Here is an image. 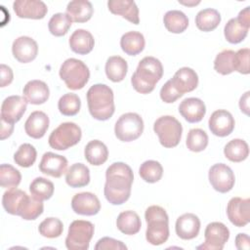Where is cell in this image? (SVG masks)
Wrapping results in <instances>:
<instances>
[{
	"label": "cell",
	"instance_id": "9",
	"mask_svg": "<svg viewBox=\"0 0 250 250\" xmlns=\"http://www.w3.org/2000/svg\"><path fill=\"white\" fill-rule=\"evenodd\" d=\"M144 132V121L135 112L122 114L115 123L114 133L121 142H132L141 137Z\"/></svg>",
	"mask_w": 250,
	"mask_h": 250
},
{
	"label": "cell",
	"instance_id": "40",
	"mask_svg": "<svg viewBox=\"0 0 250 250\" xmlns=\"http://www.w3.org/2000/svg\"><path fill=\"white\" fill-rule=\"evenodd\" d=\"M81 107L80 98L73 93L62 95L58 102V108L64 116L76 115Z\"/></svg>",
	"mask_w": 250,
	"mask_h": 250
},
{
	"label": "cell",
	"instance_id": "55",
	"mask_svg": "<svg viewBox=\"0 0 250 250\" xmlns=\"http://www.w3.org/2000/svg\"><path fill=\"white\" fill-rule=\"evenodd\" d=\"M179 3L181 4H184V5H188V6H191V5H196V4H199L200 2L197 1V2H193V3H189V2H182V1H179Z\"/></svg>",
	"mask_w": 250,
	"mask_h": 250
},
{
	"label": "cell",
	"instance_id": "35",
	"mask_svg": "<svg viewBox=\"0 0 250 250\" xmlns=\"http://www.w3.org/2000/svg\"><path fill=\"white\" fill-rule=\"evenodd\" d=\"M224 154L231 162H241L249 154L248 144L244 140L233 139L225 146Z\"/></svg>",
	"mask_w": 250,
	"mask_h": 250
},
{
	"label": "cell",
	"instance_id": "6",
	"mask_svg": "<svg viewBox=\"0 0 250 250\" xmlns=\"http://www.w3.org/2000/svg\"><path fill=\"white\" fill-rule=\"evenodd\" d=\"M153 131L158 136L161 146L172 148L177 146L181 141L183 126L174 116L164 115L155 120Z\"/></svg>",
	"mask_w": 250,
	"mask_h": 250
},
{
	"label": "cell",
	"instance_id": "20",
	"mask_svg": "<svg viewBox=\"0 0 250 250\" xmlns=\"http://www.w3.org/2000/svg\"><path fill=\"white\" fill-rule=\"evenodd\" d=\"M177 235L185 240H189L197 236L200 230V220L192 213H186L180 216L175 225Z\"/></svg>",
	"mask_w": 250,
	"mask_h": 250
},
{
	"label": "cell",
	"instance_id": "33",
	"mask_svg": "<svg viewBox=\"0 0 250 250\" xmlns=\"http://www.w3.org/2000/svg\"><path fill=\"white\" fill-rule=\"evenodd\" d=\"M221 22L220 13L212 8L199 11L195 17V24L197 28L204 32H209L218 27Z\"/></svg>",
	"mask_w": 250,
	"mask_h": 250
},
{
	"label": "cell",
	"instance_id": "54",
	"mask_svg": "<svg viewBox=\"0 0 250 250\" xmlns=\"http://www.w3.org/2000/svg\"><path fill=\"white\" fill-rule=\"evenodd\" d=\"M1 139L4 140L8 137H10L13 133V130H14V124H9V123H6L4 121L1 120Z\"/></svg>",
	"mask_w": 250,
	"mask_h": 250
},
{
	"label": "cell",
	"instance_id": "7",
	"mask_svg": "<svg viewBox=\"0 0 250 250\" xmlns=\"http://www.w3.org/2000/svg\"><path fill=\"white\" fill-rule=\"evenodd\" d=\"M82 132L78 125L73 122H63L60 124L49 136V146L57 150H65L81 140Z\"/></svg>",
	"mask_w": 250,
	"mask_h": 250
},
{
	"label": "cell",
	"instance_id": "12",
	"mask_svg": "<svg viewBox=\"0 0 250 250\" xmlns=\"http://www.w3.org/2000/svg\"><path fill=\"white\" fill-rule=\"evenodd\" d=\"M27 106V101L21 96H10L6 98L1 104V120L15 124L20 121L24 114Z\"/></svg>",
	"mask_w": 250,
	"mask_h": 250
},
{
	"label": "cell",
	"instance_id": "15",
	"mask_svg": "<svg viewBox=\"0 0 250 250\" xmlns=\"http://www.w3.org/2000/svg\"><path fill=\"white\" fill-rule=\"evenodd\" d=\"M208 125L211 133L215 136L227 137L233 131L235 122L229 111L218 109L211 114Z\"/></svg>",
	"mask_w": 250,
	"mask_h": 250
},
{
	"label": "cell",
	"instance_id": "26",
	"mask_svg": "<svg viewBox=\"0 0 250 250\" xmlns=\"http://www.w3.org/2000/svg\"><path fill=\"white\" fill-rule=\"evenodd\" d=\"M68 44L70 49L78 55L89 54L95 45V40L91 32L86 29H76L69 37Z\"/></svg>",
	"mask_w": 250,
	"mask_h": 250
},
{
	"label": "cell",
	"instance_id": "47",
	"mask_svg": "<svg viewBox=\"0 0 250 250\" xmlns=\"http://www.w3.org/2000/svg\"><path fill=\"white\" fill-rule=\"evenodd\" d=\"M249 57L250 50L248 48L239 49L234 54L233 58V69L241 74H249Z\"/></svg>",
	"mask_w": 250,
	"mask_h": 250
},
{
	"label": "cell",
	"instance_id": "5",
	"mask_svg": "<svg viewBox=\"0 0 250 250\" xmlns=\"http://www.w3.org/2000/svg\"><path fill=\"white\" fill-rule=\"evenodd\" d=\"M60 77L70 90L82 89L90 78L88 66L80 60L70 58L65 60L60 68Z\"/></svg>",
	"mask_w": 250,
	"mask_h": 250
},
{
	"label": "cell",
	"instance_id": "11",
	"mask_svg": "<svg viewBox=\"0 0 250 250\" xmlns=\"http://www.w3.org/2000/svg\"><path fill=\"white\" fill-rule=\"evenodd\" d=\"M208 179L212 188L221 193L231 190L235 183L232 170L224 163H217L211 166L208 172Z\"/></svg>",
	"mask_w": 250,
	"mask_h": 250
},
{
	"label": "cell",
	"instance_id": "16",
	"mask_svg": "<svg viewBox=\"0 0 250 250\" xmlns=\"http://www.w3.org/2000/svg\"><path fill=\"white\" fill-rule=\"evenodd\" d=\"M72 210L79 215L94 216L101 210V202L96 194L88 191L76 193L71 199Z\"/></svg>",
	"mask_w": 250,
	"mask_h": 250
},
{
	"label": "cell",
	"instance_id": "21",
	"mask_svg": "<svg viewBox=\"0 0 250 250\" xmlns=\"http://www.w3.org/2000/svg\"><path fill=\"white\" fill-rule=\"evenodd\" d=\"M180 114L189 123L201 121L206 113V106L198 98H187L179 105Z\"/></svg>",
	"mask_w": 250,
	"mask_h": 250
},
{
	"label": "cell",
	"instance_id": "51",
	"mask_svg": "<svg viewBox=\"0 0 250 250\" xmlns=\"http://www.w3.org/2000/svg\"><path fill=\"white\" fill-rule=\"evenodd\" d=\"M235 246L239 250L250 249V238L246 233H238L235 236Z\"/></svg>",
	"mask_w": 250,
	"mask_h": 250
},
{
	"label": "cell",
	"instance_id": "36",
	"mask_svg": "<svg viewBox=\"0 0 250 250\" xmlns=\"http://www.w3.org/2000/svg\"><path fill=\"white\" fill-rule=\"evenodd\" d=\"M249 28L243 25L237 18L230 19L225 25L224 34L228 42L231 44H238L245 39Z\"/></svg>",
	"mask_w": 250,
	"mask_h": 250
},
{
	"label": "cell",
	"instance_id": "42",
	"mask_svg": "<svg viewBox=\"0 0 250 250\" xmlns=\"http://www.w3.org/2000/svg\"><path fill=\"white\" fill-rule=\"evenodd\" d=\"M21 180V175L18 169L10 164H1L0 166V185L8 189L17 188Z\"/></svg>",
	"mask_w": 250,
	"mask_h": 250
},
{
	"label": "cell",
	"instance_id": "50",
	"mask_svg": "<svg viewBox=\"0 0 250 250\" xmlns=\"http://www.w3.org/2000/svg\"><path fill=\"white\" fill-rule=\"evenodd\" d=\"M0 73H1V82H0L1 87H6L12 83L14 74H13V70L10 66L2 63L0 65Z\"/></svg>",
	"mask_w": 250,
	"mask_h": 250
},
{
	"label": "cell",
	"instance_id": "28",
	"mask_svg": "<svg viewBox=\"0 0 250 250\" xmlns=\"http://www.w3.org/2000/svg\"><path fill=\"white\" fill-rule=\"evenodd\" d=\"M84 155L86 160L91 165L100 166L107 160L108 149L103 142L99 140H93L86 145L84 148Z\"/></svg>",
	"mask_w": 250,
	"mask_h": 250
},
{
	"label": "cell",
	"instance_id": "38",
	"mask_svg": "<svg viewBox=\"0 0 250 250\" xmlns=\"http://www.w3.org/2000/svg\"><path fill=\"white\" fill-rule=\"evenodd\" d=\"M139 174L141 178L146 183H156L163 175V168L158 161L146 160L141 164L139 169Z\"/></svg>",
	"mask_w": 250,
	"mask_h": 250
},
{
	"label": "cell",
	"instance_id": "45",
	"mask_svg": "<svg viewBox=\"0 0 250 250\" xmlns=\"http://www.w3.org/2000/svg\"><path fill=\"white\" fill-rule=\"evenodd\" d=\"M63 230V225L58 218L49 217L42 221L38 227L39 233L47 238H56L61 236Z\"/></svg>",
	"mask_w": 250,
	"mask_h": 250
},
{
	"label": "cell",
	"instance_id": "48",
	"mask_svg": "<svg viewBox=\"0 0 250 250\" xmlns=\"http://www.w3.org/2000/svg\"><path fill=\"white\" fill-rule=\"evenodd\" d=\"M160 99L166 104H172L176 102L183 95L179 93L176 88L173 86L171 80H168L160 90Z\"/></svg>",
	"mask_w": 250,
	"mask_h": 250
},
{
	"label": "cell",
	"instance_id": "46",
	"mask_svg": "<svg viewBox=\"0 0 250 250\" xmlns=\"http://www.w3.org/2000/svg\"><path fill=\"white\" fill-rule=\"evenodd\" d=\"M43 210H44V205L42 201L35 198L34 196H30L21 217L26 221L35 220L43 213Z\"/></svg>",
	"mask_w": 250,
	"mask_h": 250
},
{
	"label": "cell",
	"instance_id": "22",
	"mask_svg": "<svg viewBox=\"0 0 250 250\" xmlns=\"http://www.w3.org/2000/svg\"><path fill=\"white\" fill-rule=\"evenodd\" d=\"M170 80L176 90L182 95L193 91L198 85L197 73L192 68L188 66L178 69L173 78Z\"/></svg>",
	"mask_w": 250,
	"mask_h": 250
},
{
	"label": "cell",
	"instance_id": "52",
	"mask_svg": "<svg viewBox=\"0 0 250 250\" xmlns=\"http://www.w3.org/2000/svg\"><path fill=\"white\" fill-rule=\"evenodd\" d=\"M237 20L246 27H250V7L247 6L242 11L239 12L237 16Z\"/></svg>",
	"mask_w": 250,
	"mask_h": 250
},
{
	"label": "cell",
	"instance_id": "43",
	"mask_svg": "<svg viewBox=\"0 0 250 250\" xmlns=\"http://www.w3.org/2000/svg\"><path fill=\"white\" fill-rule=\"evenodd\" d=\"M37 152L35 147L30 144H22L14 154V161L21 167L27 168L34 164Z\"/></svg>",
	"mask_w": 250,
	"mask_h": 250
},
{
	"label": "cell",
	"instance_id": "19",
	"mask_svg": "<svg viewBox=\"0 0 250 250\" xmlns=\"http://www.w3.org/2000/svg\"><path fill=\"white\" fill-rule=\"evenodd\" d=\"M28 199L29 195L25 191L16 188H10L3 193L2 205L7 213L21 216Z\"/></svg>",
	"mask_w": 250,
	"mask_h": 250
},
{
	"label": "cell",
	"instance_id": "25",
	"mask_svg": "<svg viewBox=\"0 0 250 250\" xmlns=\"http://www.w3.org/2000/svg\"><path fill=\"white\" fill-rule=\"evenodd\" d=\"M108 10L117 16H121L134 24H139V9L132 0H109L107 2Z\"/></svg>",
	"mask_w": 250,
	"mask_h": 250
},
{
	"label": "cell",
	"instance_id": "39",
	"mask_svg": "<svg viewBox=\"0 0 250 250\" xmlns=\"http://www.w3.org/2000/svg\"><path fill=\"white\" fill-rule=\"evenodd\" d=\"M72 21L67 14L57 13L52 16L48 22V28L52 35L60 37L67 33L70 28Z\"/></svg>",
	"mask_w": 250,
	"mask_h": 250
},
{
	"label": "cell",
	"instance_id": "29",
	"mask_svg": "<svg viewBox=\"0 0 250 250\" xmlns=\"http://www.w3.org/2000/svg\"><path fill=\"white\" fill-rule=\"evenodd\" d=\"M65 182L70 188H82L90 183V170L82 163L72 164L65 172Z\"/></svg>",
	"mask_w": 250,
	"mask_h": 250
},
{
	"label": "cell",
	"instance_id": "34",
	"mask_svg": "<svg viewBox=\"0 0 250 250\" xmlns=\"http://www.w3.org/2000/svg\"><path fill=\"white\" fill-rule=\"evenodd\" d=\"M163 22L166 29L171 33H182L188 26V19L179 10L168 11L163 18Z\"/></svg>",
	"mask_w": 250,
	"mask_h": 250
},
{
	"label": "cell",
	"instance_id": "49",
	"mask_svg": "<svg viewBox=\"0 0 250 250\" xmlns=\"http://www.w3.org/2000/svg\"><path fill=\"white\" fill-rule=\"evenodd\" d=\"M96 250H126L127 246L120 240H116L112 237L104 236L98 240L97 244L95 245Z\"/></svg>",
	"mask_w": 250,
	"mask_h": 250
},
{
	"label": "cell",
	"instance_id": "53",
	"mask_svg": "<svg viewBox=\"0 0 250 250\" xmlns=\"http://www.w3.org/2000/svg\"><path fill=\"white\" fill-rule=\"evenodd\" d=\"M249 94L250 92L247 91L243 96H241L239 100V107L240 110L245 113L246 115L249 114Z\"/></svg>",
	"mask_w": 250,
	"mask_h": 250
},
{
	"label": "cell",
	"instance_id": "3",
	"mask_svg": "<svg viewBox=\"0 0 250 250\" xmlns=\"http://www.w3.org/2000/svg\"><path fill=\"white\" fill-rule=\"evenodd\" d=\"M87 104L89 112L95 119L105 121L115 110L113 91L105 84H95L87 92Z\"/></svg>",
	"mask_w": 250,
	"mask_h": 250
},
{
	"label": "cell",
	"instance_id": "32",
	"mask_svg": "<svg viewBox=\"0 0 250 250\" xmlns=\"http://www.w3.org/2000/svg\"><path fill=\"white\" fill-rule=\"evenodd\" d=\"M107 78L112 82L122 81L128 70L127 62L120 56H111L107 59L104 66Z\"/></svg>",
	"mask_w": 250,
	"mask_h": 250
},
{
	"label": "cell",
	"instance_id": "31",
	"mask_svg": "<svg viewBox=\"0 0 250 250\" xmlns=\"http://www.w3.org/2000/svg\"><path fill=\"white\" fill-rule=\"evenodd\" d=\"M146 45L144 35L139 31H129L122 35L120 39V47L122 51L129 56H137Z\"/></svg>",
	"mask_w": 250,
	"mask_h": 250
},
{
	"label": "cell",
	"instance_id": "13",
	"mask_svg": "<svg viewBox=\"0 0 250 250\" xmlns=\"http://www.w3.org/2000/svg\"><path fill=\"white\" fill-rule=\"evenodd\" d=\"M227 215L235 227H245L250 222V199L232 197L228 203Z\"/></svg>",
	"mask_w": 250,
	"mask_h": 250
},
{
	"label": "cell",
	"instance_id": "30",
	"mask_svg": "<svg viewBox=\"0 0 250 250\" xmlns=\"http://www.w3.org/2000/svg\"><path fill=\"white\" fill-rule=\"evenodd\" d=\"M117 229L124 234L133 235L140 231L142 222L139 215L131 210L121 212L116 219Z\"/></svg>",
	"mask_w": 250,
	"mask_h": 250
},
{
	"label": "cell",
	"instance_id": "1",
	"mask_svg": "<svg viewBox=\"0 0 250 250\" xmlns=\"http://www.w3.org/2000/svg\"><path fill=\"white\" fill-rule=\"evenodd\" d=\"M134 175L131 167L124 162H114L105 171L104 193L112 205L125 203L130 195Z\"/></svg>",
	"mask_w": 250,
	"mask_h": 250
},
{
	"label": "cell",
	"instance_id": "10",
	"mask_svg": "<svg viewBox=\"0 0 250 250\" xmlns=\"http://www.w3.org/2000/svg\"><path fill=\"white\" fill-rule=\"evenodd\" d=\"M205 241L197 246L202 250H222L229 238V230L221 222H212L207 225L204 231Z\"/></svg>",
	"mask_w": 250,
	"mask_h": 250
},
{
	"label": "cell",
	"instance_id": "18",
	"mask_svg": "<svg viewBox=\"0 0 250 250\" xmlns=\"http://www.w3.org/2000/svg\"><path fill=\"white\" fill-rule=\"evenodd\" d=\"M67 159L60 154L54 152H45L39 164V170L48 176L60 178L66 172Z\"/></svg>",
	"mask_w": 250,
	"mask_h": 250
},
{
	"label": "cell",
	"instance_id": "14",
	"mask_svg": "<svg viewBox=\"0 0 250 250\" xmlns=\"http://www.w3.org/2000/svg\"><path fill=\"white\" fill-rule=\"evenodd\" d=\"M12 53L18 62L27 63L37 57L38 45L31 37L20 36L13 42Z\"/></svg>",
	"mask_w": 250,
	"mask_h": 250
},
{
	"label": "cell",
	"instance_id": "17",
	"mask_svg": "<svg viewBox=\"0 0 250 250\" xmlns=\"http://www.w3.org/2000/svg\"><path fill=\"white\" fill-rule=\"evenodd\" d=\"M13 8L21 19L41 20L48 12L46 4L39 0H17L14 2Z\"/></svg>",
	"mask_w": 250,
	"mask_h": 250
},
{
	"label": "cell",
	"instance_id": "44",
	"mask_svg": "<svg viewBox=\"0 0 250 250\" xmlns=\"http://www.w3.org/2000/svg\"><path fill=\"white\" fill-rule=\"evenodd\" d=\"M234 54L235 52L232 50H224L220 52L215 58L214 69L222 75H228L233 72Z\"/></svg>",
	"mask_w": 250,
	"mask_h": 250
},
{
	"label": "cell",
	"instance_id": "23",
	"mask_svg": "<svg viewBox=\"0 0 250 250\" xmlns=\"http://www.w3.org/2000/svg\"><path fill=\"white\" fill-rule=\"evenodd\" d=\"M48 115L40 110L31 112L24 123V130L27 136L33 139H41L49 128Z\"/></svg>",
	"mask_w": 250,
	"mask_h": 250
},
{
	"label": "cell",
	"instance_id": "24",
	"mask_svg": "<svg viewBox=\"0 0 250 250\" xmlns=\"http://www.w3.org/2000/svg\"><path fill=\"white\" fill-rule=\"evenodd\" d=\"M22 94L27 103L31 104H42L49 99L50 91L44 81L35 79L28 81L24 85Z\"/></svg>",
	"mask_w": 250,
	"mask_h": 250
},
{
	"label": "cell",
	"instance_id": "4",
	"mask_svg": "<svg viewBox=\"0 0 250 250\" xmlns=\"http://www.w3.org/2000/svg\"><path fill=\"white\" fill-rule=\"evenodd\" d=\"M145 219L147 224L146 238L152 245H161L169 237V217L164 208L158 205H151L145 212Z\"/></svg>",
	"mask_w": 250,
	"mask_h": 250
},
{
	"label": "cell",
	"instance_id": "8",
	"mask_svg": "<svg viewBox=\"0 0 250 250\" xmlns=\"http://www.w3.org/2000/svg\"><path fill=\"white\" fill-rule=\"evenodd\" d=\"M94 225L85 220L73 221L65 238V246L69 250H87L94 235Z\"/></svg>",
	"mask_w": 250,
	"mask_h": 250
},
{
	"label": "cell",
	"instance_id": "2",
	"mask_svg": "<svg viewBox=\"0 0 250 250\" xmlns=\"http://www.w3.org/2000/svg\"><path fill=\"white\" fill-rule=\"evenodd\" d=\"M163 76L161 62L154 57H145L137 66L131 77L133 88L141 94H148L155 88L156 83Z\"/></svg>",
	"mask_w": 250,
	"mask_h": 250
},
{
	"label": "cell",
	"instance_id": "27",
	"mask_svg": "<svg viewBox=\"0 0 250 250\" xmlns=\"http://www.w3.org/2000/svg\"><path fill=\"white\" fill-rule=\"evenodd\" d=\"M94 13L91 2L87 0H73L66 6V14L74 22L88 21Z\"/></svg>",
	"mask_w": 250,
	"mask_h": 250
},
{
	"label": "cell",
	"instance_id": "37",
	"mask_svg": "<svg viewBox=\"0 0 250 250\" xmlns=\"http://www.w3.org/2000/svg\"><path fill=\"white\" fill-rule=\"evenodd\" d=\"M54 184L43 177L35 178L29 185L31 195L41 201L50 199L54 193Z\"/></svg>",
	"mask_w": 250,
	"mask_h": 250
},
{
	"label": "cell",
	"instance_id": "41",
	"mask_svg": "<svg viewBox=\"0 0 250 250\" xmlns=\"http://www.w3.org/2000/svg\"><path fill=\"white\" fill-rule=\"evenodd\" d=\"M186 145L190 151L199 152L204 150L208 146V135L199 128L190 129L187 136Z\"/></svg>",
	"mask_w": 250,
	"mask_h": 250
}]
</instances>
